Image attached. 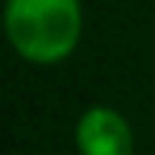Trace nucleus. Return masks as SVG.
Masks as SVG:
<instances>
[{
  "label": "nucleus",
  "instance_id": "f257e3e1",
  "mask_svg": "<svg viewBox=\"0 0 155 155\" xmlns=\"http://www.w3.org/2000/svg\"><path fill=\"white\" fill-rule=\"evenodd\" d=\"M3 29L25 60L57 63L70 57L79 41V0H6Z\"/></svg>",
  "mask_w": 155,
  "mask_h": 155
},
{
  "label": "nucleus",
  "instance_id": "f03ea898",
  "mask_svg": "<svg viewBox=\"0 0 155 155\" xmlns=\"http://www.w3.org/2000/svg\"><path fill=\"white\" fill-rule=\"evenodd\" d=\"M76 146L82 155H133V133L114 108H89L76 124Z\"/></svg>",
  "mask_w": 155,
  "mask_h": 155
}]
</instances>
